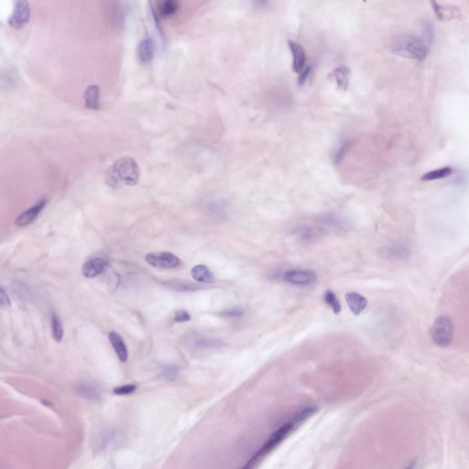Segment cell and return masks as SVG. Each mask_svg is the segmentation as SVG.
I'll use <instances>...</instances> for the list:
<instances>
[{
    "label": "cell",
    "instance_id": "4dcf8cb0",
    "mask_svg": "<svg viewBox=\"0 0 469 469\" xmlns=\"http://www.w3.org/2000/svg\"><path fill=\"white\" fill-rule=\"evenodd\" d=\"M347 149V145L346 144H344L340 147V149H338L337 154L335 155V162H339L341 161L343 157H344V154L346 153V150Z\"/></svg>",
    "mask_w": 469,
    "mask_h": 469
},
{
    "label": "cell",
    "instance_id": "e0dca14e",
    "mask_svg": "<svg viewBox=\"0 0 469 469\" xmlns=\"http://www.w3.org/2000/svg\"><path fill=\"white\" fill-rule=\"evenodd\" d=\"M192 277L194 281L203 283H213L214 282V277L213 273L205 265H197L194 266L191 271Z\"/></svg>",
    "mask_w": 469,
    "mask_h": 469
},
{
    "label": "cell",
    "instance_id": "f1b7e54d",
    "mask_svg": "<svg viewBox=\"0 0 469 469\" xmlns=\"http://www.w3.org/2000/svg\"><path fill=\"white\" fill-rule=\"evenodd\" d=\"M311 70L310 65H305L303 70L299 73L298 83L300 86H303V84L306 82L311 73Z\"/></svg>",
    "mask_w": 469,
    "mask_h": 469
},
{
    "label": "cell",
    "instance_id": "603a6c76",
    "mask_svg": "<svg viewBox=\"0 0 469 469\" xmlns=\"http://www.w3.org/2000/svg\"><path fill=\"white\" fill-rule=\"evenodd\" d=\"M296 239L301 243H308L315 239V233L307 227H301L295 232Z\"/></svg>",
    "mask_w": 469,
    "mask_h": 469
},
{
    "label": "cell",
    "instance_id": "6da1fadb",
    "mask_svg": "<svg viewBox=\"0 0 469 469\" xmlns=\"http://www.w3.org/2000/svg\"><path fill=\"white\" fill-rule=\"evenodd\" d=\"M140 167L136 161L130 157L118 160L106 174V182L112 188L133 186L139 183Z\"/></svg>",
    "mask_w": 469,
    "mask_h": 469
},
{
    "label": "cell",
    "instance_id": "d6a6232c",
    "mask_svg": "<svg viewBox=\"0 0 469 469\" xmlns=\"http://www.w3.org/2000/svg\"><path fill=\"white\" fill-rule=\"evenodd\" d=\"M415 465H416V463L415 462H413L411 465H409V466L406 469H414L415 468Z\"/></svg>",
    "mask_w": 469,
    "mask_h": 469
},
{
    "label": "cell",
    "instance_id": "2e32d148",
    "mask_svg": "<svg viewBox=\"0 0 469 469\" xmlns=\"http://www.w3.org/2000/svg\"><path fill=\"white\" fill-rule=\"evenodd\" d=\"M77 393L86 400L92 401H100L102 399V394L94 385L91 384H81L77 388Z\"/></svg>",
    "mask_w": 469,
    "mask_h": 469
},
{
    "label": "cell",
    "instance_id": "277c9868",
    "mask_svg": "<svg viewBox=\"0 0 469 469\" xmlns=\"http://www.w3.org/2000/svg\"><path fill=\"white\" fill-rule=\"evenodd\" d=\"M433 341L440 347H448L452 344L455 336V327L452 320L448 316L437 317L433 323L430 330Z\"/></svg>",
    "mask_w": 469,
    "mask_h": 469
},
{
    "label": "cell",
    "instance_id": "1f68e13d",
    "mask_svg": "<svg viewBox=\"0 0 469 469\" xmlns=\"http://www.w3.org/2000/svg\"><path fill=\"white\" fill-rule=\"evenodd\" d=\"M197 345L199 347L209 348V347H213V346H216L217 342L212 341V340H197Z\"/></svg>",
    "mask_w": 469,
    "mask_h": 469
},
{
    "label": "cell",
    "instance_id": "484cf974",
    "mask_svg": "<svg viewBox=\"0 0 469 469\" xmlns=\"http://www.w3.org/2000/svg\"><path fill=\"white\" fill-rule=\"evenodd\" d=\"M136 389V385H134V384H127V385H123V386H120V387H116V388H114V389H113V393H115V395L123 396V395L132 394Z\"/></svg>",
    "mask_w": 469,
    "mask_h": 469
},
{
    "label": "cell",
    "instance_id": "ffe728a7",
    "mask_svg": "<svg viewBox=\"0 0 469 469\" xmlns=\"http://www.w3.org/2000/svg\"><path fill=\"white\" fill-rule=\"evenodd\" d=\"M51 332L53 339L57 343H60L64 337V327L61 322L60 317L56 315L55 312L51 316Z\"/></svg>",
    "mask_w": 469,
    "mask_h": 469
},
{
    "label": "cell",
    "instance_id": "9c48e42d",
    "mask_svg": "<svg viewBox=\"0 0 469 469\" xmlns=\"http://www.w3.org/2000/svg\"><path fill=\"white\" fill-rule=\"evenodd\" d=\"M289 48H290V53L292 55V70L295 73H299L303 67L305 66L306 63V53L301 44H299L294 41H289L288 42Z\"/></svg>",
    "mask_w": 469,
    "mask_h": 469
},
{
    "label": "cell",
    "instance_id": "f546056e",
    "mask_svg": "<svg viewBox=\"0 0 469 469\" xmlns=\"http://www.w3.org/2000/svg\"><path fill=\"white\" fill-rule=\"evenodd\" d=\"M243 314V311L239 310V309H230L228 311H225L223 312V316H226V317H238V316H240Z\"/></svg>",
    "mask_w": 469,
    "mask_h": 469
},
{
    "label": "cell",
    "instance_id": "7402d4cb",
    "mask_svg": "<svg viewBox=\"0 0 469 469\" xmlns=\"http://www.w3.org/2000/svg\"><path fill=\"white\" fill-rule=\"evenodd\" d=\"M324 303L333 310L334 314H336V315L340 314L342 309L341 303L333 290H328L324 292Z\"/></svg>",
    "mask_w": 469,
    "mask_h": 469
},
{
    "label": "cell",
    "instance_id": "5bb4252c",
    "mask_svg": "<svg viewBox=\"0 0 469 469\" xmlns=\"http://www.w3.org/2000/svg\"><path fill=\"white\" fill-rule=\"evenodd\" d=\"M138 54L143 64H149L154 55V44L152 40L146 38L140 43L138 48Z\"/></svg>",
    "mask_w": 469,
    "mask_h": 469
},
{
    "label": "cell",
    "instance_id": "d4e9b609",
    "mask_svg": "<svg viewBox=\"0 0 469 469\" xmlns=\"http://www.w3.org/2000/svg\"><path fill=\"white\" fill-rule=\"evenodd\" d=\"M422 36L423 38L422 41L426 43L427 46L429 47L431 45L433 38H434V30L430 23L424 22L422 27Z\"/></svg>",
    "mask_w": 469,
    "mask_h": 469
},
{
    "label": "cell",
    "instance_id": "44dd1931",
    "mask_svg": "<svg viewBox=\"0 0 469 469\" xmlns=\"http://www.w3.org/2000/svg\"><path fill=\"white\" fill-rule=\"evenodd\" d=\"M409 249L406 247H403L401 245H393L390 247H387L385 254L388 255V258H393L396 260H401V259H405L409 256Z\"/></svg>",
    "mask_w": 469,
    "mask_h": 469
},
{
    "label": "cell",
    "instance_id": "52a82bcc",
    "mask_svg": "<svg viewBox=\"0 0 469 469\" xmlns=\"http://www.w3.org/2000/svg\"><path fill=\"white\" fill-rule=\"evenodd\" d=\"M30 17V4L26 1H18L15 5L12 15L9 17V25L15 29H21L29 22Z\"/></svg>",
    "mask_w": 469,
    "mask_h": 469
},
{
    "label": "cell",
    "instance_id": "30bf717a",
    "mask_svg": "<svg viewBox=\"0 0 469 469\" xmlns=\"http://www.w3.org/2000/svg\"><path fill=\"white\" fill-rule=\"evenodd\" d=\"M107 261L103 258H94L87 260L83 266L82 272L86 278H94L104 272L107 268Z\"/></svg>",
    "mask_w": 469,
    "mask_h": 469
},
{
    "label": "cell",
    "instance_id": "8fae6325",
    "mask_svg": "<svg viewBox=\"0 0 469 469\" xmlns=\"http://www.w3.org/2000/svg\"><path fill=\"white\" fill-rule=\"evenodd\" d=\"M346 301L350 311L355 316H359L367 306V300L366 297L356 291L347 292L346 295Z\"/></svg>",
    "mask_w": 469,
    "mask_h": 469
},
{
    "label": "cell",
    "instance_id": "ba28073f",
    "mask_svg": "<svg viewBox=\"0 0 469 469\" xmlns=\"http://www.w3.org/2000/svg\"><path fill=\"white\" fill-rule=\"evenodd\" d=\"M46 205H47L46 199L43 198V199L38 201L33 206L26 210L17 217L15 221L16 226L23 227V226H29L30 224H32L34 222L35 219L38 218V214L42 213V211L45 208Z\"/></svg>",
    "mask_w": 469,
    "mask_h": 469
},
{
    "label": "cell",
    "instance_id": "4fadbf2b",
    "mask_svg": "<svg viewBox=\"0 0 469 469\" xmlns=\"http://www.w3.org/2000/svg\"><path fill=\"white\" fill-rule=\"evenodd\" d=\"M330 76L333 77L337 86L342 91H346L349 86L350 70L346 66H339L335 69Z\"/></svg>",
    "mask_w": 469,
    "mask_h": 469
},
{
    "label": "cell",
    "instance_id": "cb8c5ba5",
    "mask_svg": "<svg viewBox=\"0 0 469 469\" xmlns=\"http://www.w3.org/2000/svg\"><path fill=\"white\" fill-rule=\"evenodd\" d=\"M316 412V408H315V407H312V406L306 407L304 409H301L298 414H296V415L294 417L292 422H295V424L298 423V422H303L304 420L311 417V415L315 414Z\"/></svg>",
    "mask_w": 469,
    "mask_h": 469
},
{
    "label": "cell",
    "instance_id": "83f0119b",
    "mask_svg": "<svg viewBox=\"0 0 469 469\" xmlns=\"http://www.w3.org/2000/svg\"><path fill=\"white\" fill-rule=\"evenodd\" d=\"M191 320V316L185 310H178L175 311L174 321L177 323H185Z\"/></svg>",
    "mask_w": 469,
    "mask_h": 469
},
{
    "label": "cell",
    "instance_id": "7c38bea8",
    "mask_svg": "<svg viewBox=\"0 0 469 469\" xmlns=\"http://www.w3.org/2000/svg\"><path fill=\"white\" fill-rule=\"evenodd\" d=\"M108 338H109V341L111 343L113 348L115 349V353L120 358V361L126 362L128 360V353L123 338L121 337L120 334L116 333L115 331H111L110 333L108 334Z\"/></svg>",
    "mask_w": 469,
    "mask_h": 469
},
{
    "label": "cell",
    "instance_id": "d6986e66",
    "mask_svg": "<svg viewBox=\"0 0 469 469\" xmlns=\"http://www.w3.org/2000/svg\"><path fill=\"white\" fill-rule=\"evenodd\" d=\"M179 9V4L174 0H164L158 4V13L163 17H170Z\"/></svg>",
    "mask_w": 469,
    "mask_h": 469
},
{
    "label": "cell",
    "instance_id": "ac0fdd59",
    "mask_svg": "<svg viewBox=\"0 0 469 469\" xmlns=\"http://www.w3.org/2000/svg\"><path fill=\"white\" fill-rule=\"evenodd\" d=\"M455 172V170L452 167H443L436 169L434 171H430L422 175L421 180L423 182H429V181H436V180L444 179L446 177L451 176Z\"/></svg>",
    "mask_w": 469,
    "mask_h": 469
},
{
    "label": "cell",
    "instance_id": "4316f807",
    "mask_svg": "<svg viewBox=\"0 0 469 469\" xmlns=\"http://www.w3.org/2000/svg\"><path fill=\"white\" fill-rule=\"evenodd\" d=\"M11 306V302L9 295L2 288H0V309L6 310Z\"/></svg>",
    "mask_w": 469,
    "mask_h": 469
},
{
    "label": "cell",
    "instance_id": "8992f818",
    "mask_svg": "<svg viewBox=\"0 0 469 469\" xmlns=\"http://www.w3.org/2000/svg\"><path fill=\"white\" fill-rule=\"evenodd\" d=\"M283 281L290 285L297 287H307L316 282V273L309 269H291L282 275Z\"/></svg>",
    "mask_w": 469,
    "mask_h": 469
},
{
    "label": "cell",
    "instance_id": "9a60e30c",
    "mask_svg": "<svg viewBox=\"0 0 469 469\" xmlns=\"http://www.w3.org/2000/svg\"><path fill=\"white\" fill-rule=\"evenodd\" d=\"M99 94H100V89L97 86L92 85L86 88L85 92V102L87 108L93 109V110H97L100 106L99 103Z\"/></svg>",
    "mask_w": 469,
    "mask_h": 469
},
{
    "label": "cell",
    "instance_id": "7a4b0ae2",
    "mask_svg": "<svg viewBox=\"0 0 469 469\" xmlns=\"http://www.w3.org/2000/svg\"><path fill=\"white\" fill-rule=\"evenodd\" d=\"M393 50L399 55L418 62L425 60L429 52V47L422 38L413 34H401L395 37Z\"/></svg>",
    "mask_w": 469,
    "mask_h": 469
},
{
    "label": "cell",
    "instance_id": "3957f363",
    "mask_svg": "<svg viewBox=\"0 0 469 469\" xmlns=\"http://www.w3.org/2000/svg\"><path fill=\"white\" fill-rule=\"evenodd\" d=\"M295 423L290 421V422H286L282 424V426L278 428L277 430L273 432L272 435L269 436L265 444L260 448L258 452L253 455V457L247 461L246 465H244V469H253L256 466L257 464L260 462L263 457L268 455L271 450L277 446L278 444H281L284 438H286L288 435L290 434L291 430L295 428Z\"/></svg>",
    "mask_w": 469,
    "mask_h": 469
},
{
    "label": "cell",
    "instance_id": "5b68a950",
    "mask_svg": "<svg viewBox=\"0 0 469 469\" xmlns=\"http://www.w3.org/2000/svg\"><path fill=\"white\" fill-rule=\"evenodd\" d=\"M146 262L159 269H174L181 264V260L171 252H150L146 255Z\"/></svg>",
    "mask_w": 469,
    "mask_h": 469
}]
</instances>
